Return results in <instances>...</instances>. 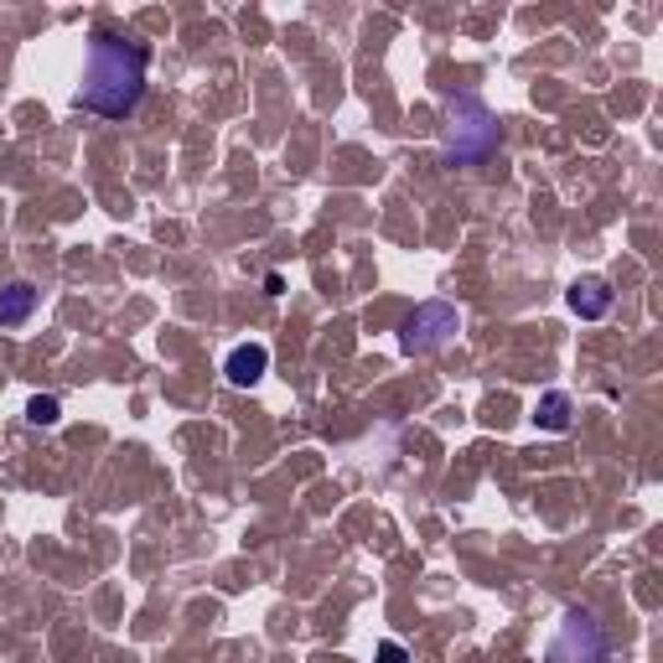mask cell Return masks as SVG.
<instances>
[{
	"label": "cell",
	"mask_w": 663,
	"mask_h": 663,
	"mask_svg": "<svg viewBox=\"0 0 663 663\" xmlns=\"http://www.w3.org/2000/svg\"><path fill=\"white\" fill-rule=\"evenodd\" d=\"M140 94H146V53L109 37V32H94L89 37V68H83L79 104L104 119H125L136 115Z\"/></svg>",
	"instance_id": "6da1fadb"
},
{
	"label": "cell",
	"mask_w": 663,
	"mask_h": 663,
	"mask_svg": "<svg viewBox=\"0 0 663 663\" xmlns=\"http://www.w3.org/2000/svg\"><path fill=\"white\" fill-rule=\"evenodd\" d=\"M441 151L451 166H472L488 161L498 151V119L488 115V104L472 94H456L446 104V130H441Z\"/></svg>",
	"instance_id": "7a4b0ae2"
},
{
	"label": "cell",
	"mask_w": 663,
	"mask_h": 663,
	"mask_svg": "<svg viewBox=\"0 0 663 663\" xmlns=\"http://www.w3.org/2000/svg\"><path fill=\"white\" fill-rule=\"evenodd\" d=\"M606 659V632L602 623L581 612V606H570L560 632H555V643H549L545 663H602Z\"/></svg>",
	"instance_id": "3957f363"
},
{
	"label": "cell",
	"mask_w": 663,
	"mask_h": 663,
	"mask_svg": "<svg viewBox=\"0 0 663 663\" xmlns=\"http://www.w3.org/2000/svg\"><path fill=\"white\" fill-rule=\"evenodd\" d=\"M462 327V316H456V306H446V301H426V306H415L410 316H405V327H399V348L405 352H430L441 348V342H451V332Z\"/></svg>",
	"instance_id": "277c9868"
},
{
	"label": "cell",
	"mask_w": 663,
	"mask_h": 663,
	"mask_svg": "<svg viewBox=\"0 0 663 663\" xmlns=\"http://www.w3.org/2000/svg\"><path fill=\"white\" fill-rule=\"evenodd\" d=\"M265 369H270V348H265V342H239V348L229 352V363H223L229 384H239V389L259 384V379H265Z\"/></svg>",
	"instance_id": "5b68a950"
},
{
	"label": "cell",
	"mask_w": 663,
	"mask_h": 663,
	"mask_svg": "<svg viewBox=\"0 0 663 663\" xmlns=\"http://www.w3.org/2000/svg\"><path fill=\"white\" fill-rule=\"evenodd\" d=\"M37 312V286H26V280H11L5 291H0V327H21L26 316Z\"/></svg>",
	"instance_id": "8992f818"
},
{
	"label": "cell",
	"mask_w": 663,
	"mask_h": 663,
	"mask_svg": "<svg viewBox=\"0 0 663 663\" xmlns=\"http://www.w3.org/2000/svg\"><path fill=\"white\" fill-rule=\"evenodd\" d=\"M606 306H612V286L606 280H575L570 286V312L575 316L596 322V316H606Z\"/></svg>",
	"instance_id": "52a82bcc"
},
{
	"label": "cell",
	"mask_w": 663,
	"mask_h": 663,
	"mask_svg": "<svg viewBox=\"0 0 663 663\" xmlns=\"http://www.w3.org/2000/svg\"><path fill=\"white\" fill-rule=\"evenodd\" d=\"M570 415H575V405H570L566 389H549L539 405H534V426L549 430V435H560V430H570Z\"/></svg>",
	"instance_id": "ba28073f"
},
{
	"label": "cell",
	"mask_w": 663,
	"mask_h": 663,
	"mask_svg": "<svg viewBox=\"0 0 663 663\" xmlns=\"http://www.w3.org/2000/svg\"><path fill=\"white\" fill-rule=\"evenodd\" d=\"M26 420H32V426H58V420H62V405L53 399V394H37V399L26 405Z\"/></svg>",
	"instance_id": "9c48e42d"
},
{
	"label": "cell",
	"mask_w": 663,
	"mask_h": 663,
	"mask_svg": "<svg viewBox=\"0 0 663 663\" xmlns=\"http://www.w3.org/2000/svg\"><path fill=\"white\" fill-rule=\"evenodd\" d=\"M379 663H410V653H405L399 643H384L379 648Z\"/></svg>",
	"instance_id": "30bf717a"
},
{
	"label": "cell",
	"mask_w": 663,
	"mask_h": 663,
	"mask_svg": "<svg viewBox=\"0 0 663 663\" xmlns=\"http://www.w3.org/2000/svg\"><path fill=\"white\" fill-rule=\"evenodd\" d=\"M265 295H286V275H280V270L265 275Z\"/></svg>",
	"instance_id": "8fae6325"
}]
</instances>
